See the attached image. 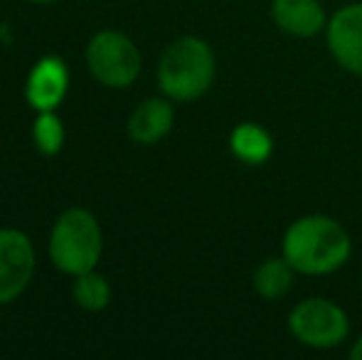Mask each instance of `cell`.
Returning a JSON list of instances; mask_svg holds the SVG:
<instances>
[{
  "instance_id": "obj_1",
  "label": "cell",
  "mask_w": 362,
  "mask_h": 360,
  "mask_svg": "<svg viewBox=\"0 0 362 360\" xmlns=\"http://www.w3.org/2000/svg\"><path fill=\"white\" fill-rule=\"evenodd\" d=\"M350 237L338 220L328 215H305L296 220L284 235V257L296 272L330 274L348 262Z\"/></svg>"
},
{
  "instance_id": "obj_2",
  "label": "cell",
  "mask_w": 362,
  "mask_h": 360,
  "mask_svg": "<svg viewBox=\"0 0 362 360\" xmlns=\"http://www.w3.org/2000/svg\"><path fill=\"white\" fill-rule=\"evenodd\" d=\"M215 82V52L195 35L177 37L163 50L158 87L170 101H195Z\"/></svg>"
},
{
  "instance_id": "obj_3",
  "label": "cell",
  "mask_w": 362,
  "mask_h": 360,
  "mask_svg": "<svg viewBox=\"0 0 362 360\" xmlns=\"http://www.w3.org/2000/svg\"><path fill=\"white\" fill-rule=\"evenodd\" d=\"M47 252L52 265L69 277L96 269L104 252V235L94 212L86 207L64 210L52 225Z\"/></svg>"
},
{
  "instance_id": "obj_4",
  "label": "cell",
  "mask_w": 362,
  "mask_h": 360,
  "mask_svg": "<svg viewBox=\"0 0 362 360\" xmlns=\"http://www.w3.org/2000/svg\"><path fill=\"white\" fill-rule=\"evenodd\" d=\"M86 67L91 77L109 89H126L139 79L144 59L136 42L124 33L101 30L86 45Z\"/></svg>"
},
{
  "instance_id": "obj_5",
  "label": "cell",
  "mask_w": 362,
  "mask_h": 360,
  "mask_svg": "<svg viewBox=\"0 0 362 360\" xmlns=\"http://www.w3.org/2000/svg\"><path fill=\"white\" fill-rule=\"evenodd\" d=\"M288 331L296 341H300L308 348L328 351L348 338L350 321L348 313L333 303L330 298H305L296 303L288 313Z\"/></svg>"
},
{
  "instance_id": "obj_6",
  "label": "cell",
  "mask_w": 362,
  "mask_h": 360,
  "mask_svg": "<svg viewBox=\"0 0 362 360\" xmlns=\"http://www.w3.org/2000/svg\"><path fill=\"white\" fill-rule=\"evenodd\" d=\"M35 245L25 232L0 227V306L23 296L35 277Z\"/></svg>"
},
{
  "instance_id": "obj_7",
  "label": "cell",
  "mask_w": 362,
  "mask_h": 360,
  "mask_svg": "<svg viewBox=\"0 0 362 360\" xmlns=\"http://www.w3.org/2000/svg\"><path fill=\"white\" fill-rule=\"evenodd\" d=\"M328 47L343 69L362 77V3L340 8L328 23Z\"/></svg>"
},
{
  "instance_id": "obj_8",
  "label": "cell",
  "mask_w": 362,
  "mask_h": 360,
  "mask_svg": "<svg viewBox=\"0 0 362 360\" xmlns=\"http://www.w3.org/2000/svg\"><path fill=\"white\" fill-rule=\"evenodd\" d=\"M69 89V69L62 57L47 54L28 74L25 99L35 111H57Z\"/></svg>"
},
{
  "instance_id": "obj_9",
  "label": "cell",
  "mask_w": 362,
  "mask_h": 360,
  "mask_svg": "<svg viewBox=\"0 0 362 360\" xmlns=\"http://www.w3.org/2000/svg\"><path fill=\"white\" fill-rule=\"evenodd\" d=\"M173 124H175V109H173L170 99H160L153 96L146 99L131 111L129 124H126V134L134 144L141 146H153L158 141H163L170 134Z\"/></svg>"
},
{
  "instance_id": "obj_10",
  "label": "cell",
  "mask_w": 362,
  "mask_h": 360,
  "mask_svg": "<svg viewBox=\"0 0 362 360\" xmlns=\"http://www.w3.org/2000/svg\"><path fill=\"white\" fill-rule=\"evenodd\" d=\"M272 18L279 30L293 37H313L328 28L318 0H274Z\"/></svg>"
},
{
  "instance_id": "obj_11",
  "label": "cell",
  "mask_w": 362,
  "mask_h": 360,
  "mask_svg": "<svg viewBox=\"0 0 362 360\" xmlns=\"http://www.w3.org/2000/svg\"><path fill=\"white\" fill-rule=\"evenodd\" d=\"M232 153L247 166H262L272 156V136L257 124H239L229 136Z\"/></svg>"
},
{
  "instance_id": "obj_12",
  "label": "cell",
  "mask_w": 362,
  "mask_h": 360,
  "mask_svg": "<svg viewBox=\"0 0 362 360\" xmlns=\"http://www.w3.org/2000/svg\"><path fill=\"white\" fill-rule=\"evenodd\" d=\"M293 272L296 269L291 267L286 257H272L254 272V291L262 298H269V301L281 298L293 286Z\"/></svg>"
},
{
  "instance_id": "obj_13",
  "label": "cell",
  "mask_w": 362,
  "mask_h": 360,
  "mask_svg": "<svg viewBox=\"0 0 362 360\" xmlns=\"http://www.w3.org/2000/svg\"><path fill=\"white\" fill-rule=\"evenodd\" d=\"M72 294H74L76 306H81L84 311H91V313L104 311V308L109 306V301H111L109 281H106L104 274H99L96 269L74 277Z\"/></svg>"
},
{
  "instance_id": "obj_14",
  "label": "cell",
  "mask_w": 362,
  "mask_h": 360,
  "mask_svg": "<svg viewBox=\"0 0 362 360\" xmlns=\"http://www.w3.org/2000/svg\"><path fill=\"white\" fill-rule=\"evenodd\" d=\"M35 149L42 156H57L64 146V126L57 111H37V119L33 124Z\"/></svg>"
},
{
  "instance_id": "obj_15",
  "label": "cell",
  "mask_w": 362,
  "mask_h": 360,
  "mask_svg": "<svg viewBox=\"0 0 362 360\" xmlns=\"http://www.w3.org/2000/svg\"><path fill=\"white\" fill-rule=\"evenodd\" d=\"M350 358H353V360H362V338H358V341H355V346L350 348Z\"/></svg>"
},
{
  "instance_id": "obj_16",
  "label": "cell",
  "mask_w": 362,
  "mask_h": 360,
  "mask_svg": "<svg viewBox=\"0 0 362 360\" xmlns=\"http://www.w3.org/2000/svg\"><path fill=\"white\" fill-rule=\"evenodd\" d=\"M28 3H35V5H49V3H57V0H28Z\"/></svg>"
}]
</instances>
